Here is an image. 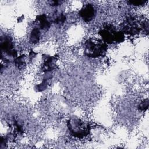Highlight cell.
<instances>
[{
  "label": "cell",
  "instance_id": "obj_3",
  "mask_svg": "<svg viewBox=\"0 0 149 149\" xmlns=\"http://www.w3.org/2000/svg\"><path fill=\"white\" fill-rule=\"evenodd\" d=\"M99 34L105 43L122 42L125 40L124 33L121 31H117L112 25H107L101 29Z\"/></svg>",
  "mask_w": 149,
  "mask_h": 149
},
{
  "label": "cell",
  "instance_id": "obj_1",
  "mask_svg": "<svg viewBox=\"0 0 149 149\" xmlns=\"http://www.w3.org/2000/svg\"><path fill=\"white\" fill-rule=\"evenodd\" d=\"M107 50V45L102 40H87L84 44V54L90 58H97L104 55Z\"/></svg>",
  "mask_w": 149,
  "mask_h": 149
},
{
  "label": "cell",
  "instance_id": "obj_10",
  "mask_svg": "<svg viewBox=\"0 0 149 149\" xmlns=\"http://www.w3.org/2000/svg\"><path fill=\"white\" fill-rule=\"evenodd\" d=\"M54 59L53 57L48 58L44 64V68L45 69V71L49 72L51 71L54 69Z\"/></svg>",
  "mask_w": 149,
  "mask_h": 149
},
{
  "label": "cell",
  "instance_id": "obj_11",
  "mask_svg": "<svg viewBox=\"0 0 149 149\" xmlns=\"http://www.w3.org/2000/svg\"><path fill=\"white\" fill-rule=\"evenodd\" d=\"M15 65L18 67V68L21 69L22 68H23V65H24V59L23 56H21L17 58L15 60Z\"/></svg>",
  "mask_w": 149,
  "mask_h": 149
},
{
  "label": "cell",
  "instance_id": "obj_9",
  "mask_svg": "<svg viewBox=\"0 0 149 149\" xmlns=\"http://www.w3.org/2000/svg\"><path fill=\"white\" fill-rule=\"evenodd\" d=\"M66 20V16L62 13H56L54 15L52 21L56 24H63Z\"/></svg>",
  "mask_w": 149,
  "mask_h": 149
},
{
  "label": "cell",
  "instance_id": "obj_5",
  "mask_svg": "<svg viewBox=\"0 0 149 149\" xmlns=\"http://www.w3.org/2000/svg\"><path fill=\"white\" fill-rule=\"evenodd\" d=\"M122 30L124 34L136 35L140 31V27L137 24L134 19L129 17L126 19L122 27Z\"/></svg>",
  "mask_w": 149,
  "mask_h": 149
},
{
  "label": "cell",
  "instance_id": "obj_2",
  "mask_svg": "<svg viewBox=\"0 0 149 149\" xmlns=\"http://www.w3.org/2000/svg\"><path fill=\"white\" fill-rule=\"evenodd\" d=\"M67 127L70 134L75 137L81 139L89 134L88 125L77 117H71L67 121Z\"/></svg>",
  "mask_w": 149,
  "mask_h": 149
},
{
  "label": "cell",
  "instance_id": "obj_4",
  "mask_svg": "<svg viewBox=\"0 0 149 149\" xmlns=\"http://www.w3.org/2000/svg\"><path fill=\"white\" fill-rule=\"evenodd\" d=\"M1 48L2 54L5 53L10 58L16 56L17 52L14 49L12 40L9 36H5L4 37H1Z\"/></svg>",
  "mask_w": 149,
  "mask_h": 149
},
{
  "label": "cell",
  "instance_id": "obj_12",
  "mask_svg": "<svg viewBox=\"0 0 149 149\" xmlns=\"http://www.w3.org/2000/svg\"><path fill=\"white\" fill-rule=\"evenodd\" d=\"M148 99L143 100L138 106V108L140 111H145L148 108Z\"/></svg>",
  "mask_w": 149,
  "mask_h": 149
},
{
  "label": "cell",
  "instance_id": "obj_7",
  "mask_svg": "<svg viewBox=\"0 0 149 149\" xmlns=\"http://www.w3.org/2000/svg\"><path fill=\"white\" fill-rule=\"evenodd\" d=\"M36 22L37 23L39 28L44 31L48 30L51 27V22L44 14L37 16L36 19Z\"/></svg>",
  "mask_w": 149,
  "mask_h": 149
},
{
  "label": "cell",
  "instance_id": "obj_13",
  "mask_svg": "<svg viewBox=\"0 0 149 149\" xmlns=\"http://www.w3.org/2000/svg\"><path fill=\"white\" fill-rule=\"evenodd\" d=\"M147 2V1H144V0H133V1H129L128 2L130 4H132V5L139 6L144 5Z\"/></svg>",
  "mask_w": 149,
  "mask_h": 149
},
{
  "label": "cell",
  "instance_id": "obj_6",
  "mask_svg": "<svg viewBox=\"0 0 149 149\" xmlns=\"http://www.w3.org/2000/svg\"><path fill=\"white\" fill-rule=\"evenodd\" d=\"M79 15L84 22H90L95 17V8L92 4H86L80 10Z\"/></svg>",
  "mask_w": 149,
  "mask_h": 149
},
{
  "label": "cell",
  "instance_id": "obj_8",
  "mask_svg": "<svg viewBox=\"0 0 149 149\" xmlns=\"http://www.w3.org/2000/svg\"><path fill=\"white\" fill-rule=\"evenodd\" d=\"M40 31L38 27H34L31 30L30 36L29 41L31 44H37L39 42L40 38Z\"/></svg>",
  "mask_w": 149,
  "mask_h": 149
}]
</instances>
